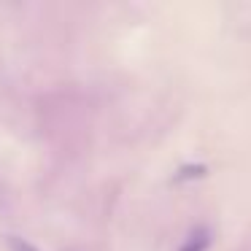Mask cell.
Wrapping results in <instances>:
<instances>
[{
    "label": "cell",
    "instance_id": "obj_1",
    "mask_svg": "<svg viewBox=\"0 0 251 251\" xmlns=\"http://www.w3.org/2000/svg\"><path fill=\"white\" fill-rule=\"evenodd\" d=\"M208 246H211V232L205 227H197L189 232V238L184 240V246L178 251H205Z\"/></svg>",
    "mask_w": 251,
    "mask_h": 251
},
{
    "label": "cell",
    "instance_id": "obj_3",
    "mask_svg": "<svg viewBox=\"0 0 251 251\" xmlns=\"http://www.w3.org/2000/svg\"><path fill=\"white\" fill-rule=\"evenodd\" d=\"M202 173H205V168H202V165H195V168H184V170H181L178 178H195V176H202Z\"/></svg>",
    "mask_w": 251,
    "mask_h": 251
},
{
    "label": "cell",
    "instance_id": "obj_2",
    "mask_svg": "<svg viewBox=\"0 0 251 251\" xmlns=\"http://www.w3.org/2000/svg\"><path fill=\"white\" fill-rule=\"evenodd\" d=\"M11 251H38L33 243H27V240L22 238H11Z\"/></svg>",
    "mask_w": 251,
    "mask_h": 251
}]
</instances>
